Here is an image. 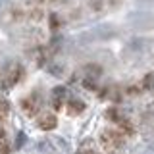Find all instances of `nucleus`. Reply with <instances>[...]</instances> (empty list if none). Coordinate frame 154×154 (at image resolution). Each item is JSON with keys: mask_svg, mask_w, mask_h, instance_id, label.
I'll list each match as a JSON object with an SVG mask.
<instances>
[{"mask_svg": "<svg viewBox=\"0 0 154 154\" xmlns=\"http://www.w3.org/2000/svg\"><path fill=\"white\" fill-rule=\"evenodd\" d=\"M102 77V67L96 64H87L83 67V85L87 89H96L98 79Z\"/></svg>", "mask_w": 154, "mask_h": 154, "instance_id": "7ed1b4c3", "label": "nucleus"}, {"mask_svg": "<svg viewBox=\"0 0 154 154\" xmlns=\"http://www.w3.org/2000/svg\"><path fill=\"white\" fill-rule=\"evenodd\" d=\"M37 127L41 131H52L58 127V118L52 112H38L37 114Z\"/></svg>", "mask_w": 154, "mask_h": 154, "instance_id": "423d86ee", "label": "nucleus"}, {"mask_svg": "<svg viewBox=\"0 0 154 154\" xmlns=\"http://www.w3.org/2000/svg\"><path fill=\"white\" fill-rule=\"evenodd\" d=\"M106 118H108L112 123L118 125L119 122H123V119H125V116H123L122 112H119L118 108H108V110H106Z\"/></svg>", "mask_w": 154, "mask_h": 154, "instance_id": "6e6552de", "label": "nucleus"}, {"mask_svg": "<svg viewBox=\"0 0 154 154\" xmlns=\"http://www.w3.org/2000/svg\"><path fill=\"white\" fill-rule=\"evenodd\" d=\"M10 118V102L6 98H0V123L8 122Z\"/></svg>", "mask_w": 154, "mask_h": 154, "instance_id": "1a4fd4ad", "label": "nucleus"}, {"mask_svg": "<svg viewBox=\"0 0 154 154\" xmlns=\"http://www.w3.org/2000/svg\"><path fill=\"white\" fill-rule=\"evenodd\" d=\"M23 75H25V67L19 64V62H10V64L4 66L2 73H0V87L4 91L14 89L23 79Z\"/></svg>", "mask_w": 154, "mask_h": 154, "instance_id": "f257e3e1", "label": "nucleus"}, {"mask_svg": "<svg viewBox=\"0 0 154 154\" xmlns=\"http://www.w3.org/2000/svg\"><path fill=\"white\" fill-rule=\"evenodd\" d=\"M143 89H144V91H154V73L144 75V79H143Z\"/></svg>", "mask_w": 154, "mask_h": 154, "instance_id": "9b49d317", "label": "nucleus"}, {"mask_svg": "<svg viewBox=\"0 0 154 154\" xmlns=\"http://www.w3.org/2000/svg\"><path fill=\"white\" fill-rule=\"evenodd\" d=\"M85 108H87V104L79 98H67V102H66V112H67V116H71V118L81 116L85 112Z\"/></svg>", "mask_w": 154, "mask_h": 154, "instance_id": "0eeeda50", "label": "nucleus"}, {"mask_svg": "<svg viewBox=\"0 0 154 154\" xmlns=\"http://www.w3.org/2000/svg\"><path fill=\"white\" fill-rule=\"evenodd\" d=\"M125 135L119 127H108L100 133V144L104 150H119L125 144Z\"/></svg>", "mask_w": 154, "mask_h": 154, "instance_id": "f03ea898", "label": "nucleus"}, {"mask_svg": "<svg viewBox=\"0 0 154 154\" xmlns=\"http://www.w3.org/2000/svg\"><path fill=\"white\" fill-rule=\"evenodd\" d=\"M41 104H42V100L38 98L37 91H33L31 94H27L25 98L21 100V110H23V114H25V116L33 118V116H37L38 112H41Z\"/></svg>", "mask_w": 154, "mask_h": 154, "instance_id": "20e7f679", "label": "nucleus"}, {"mask_svg": "<svg viewBox=\"0 0 154 154\" xmlns=\"http://www.w3.org/2000/svg\"><path fill=\"white\" fill-rule=\"evenodd\" d=\"M10 150V143H8V135L4 133V129L0 127V152H8Z\"/></svg>", "mask_w": 154, "mask_h": 154, "instance_id": "9d476101", "label": "nucleus"}, {"mask_svg": "<svg viewBox=\"0 0 154 154\" xmlns=\"http://www.w3.org/2000/svg\"><path fill=\"white\" fill-rule=\"evenodd\" d=\"M67 89L66 87H54V89L50 91V106L56 110H62V108H66V102H67Z\"/></svg>", "mask_w": 154, "mask_h": 154, "instance_id": "39448f33", "label": "nucleus"}, {"mask_svg": "<svg viewBox=\"0 0 154 154\" xmlns=\"http://www.w3.org/2000/svg\"><path fill=\"white\" fill-rule=\"evenodd\" d=\"M54 2H69V0H54Z\"/></svg>", "mask_w": 154, "mask_h": 154, "instance_id": "ddd939ff", "label": "nucleus"}, {"mask_svg": "<svg viewBox=\"0 0 154 154\" xmlns=\"http://www.w3.org/2000/svg\"><path fill=\"white\" fill-rule=\"evenodd\" d=\"M60 29V17H58V14H50V31H58Z\"/></svg>", "mask_w": 154, "mask_h": 154, "instance_id": "f8f14e48", "label": "nucleus"}]
</instances>
